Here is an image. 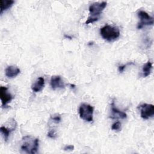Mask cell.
Returning <instances> with one entry per match:
<instances>
[{
  "label": "cell",
  "instance_id": "obj_1",
  "mask_svg": "<svg viewBox=\"0 0 154 154\" xmlns=\"http://www.w3.org/2000/svg\"><path fill=\"white\" fill-rule=\"evenodd\" d=\"M106 2H94L91 4L88 8V10L90 11V16L87 19L85 24L87 25L98 20L99 19V16L106 7Z\"/></svg>",
  "mask_w": 154,
  "mask_h": 154
},
{
  "label": "cell",
  "instance_id": "obj_2",
  "mask_svg": "<svg viewBox=\"0 0 154 154\" xmlns=\"http://www.w3.org/2000/svg\"><path fill=\"white\" fill-rule=\"evenodd\" d=\"M22 145L21 150L24 153H35L38 148V139L30 135H26L22 138Z\"/></svg>",
  "mask_w": 154,
  "mask_h": 154
},
{
  "label": "cell",
  "instance_id": "obj_3",
  "mask_svg": "<svg viewBox=\"0 0 154 154\" xmlns=\"http://www.w3.org/2000/svg\"><path fill=\"white\" fill-rule=\"evenodd\" d=\"M100 34L103 39L112 42L120 36V31L117 27L106 25L100 28Z\"/></svg>",
  "mask_w": 154,
  "mask_h": 154
},
{
  "label": "cell",
  "instance_id": "obj_4",
  "mask_svg": "<svg viewBox=\"0 0 154 154\" xmlns=\"http://www.w3.org/2000/svg\"><path fill=\"white\" fill-rule=\"evenodd\" d=\"M93 107L87 103H82L79 108V114L80 117L87 122H92L93 117Z\"/></svg>",
  "mask_w": 154,
  "mask_h": 154
},
{
  "label": "cell",
  "instance_id": "obj_5",
  "mask_svg": "<svg viewBox=\"0 0 154 154\" xmlns=\"http://www.w3.org/2000/svg\"><path fill=\"white\" fill-rule=\"evenodd\" d=\"M138 16L140 19V22L138 23L137 28L141 29L143 27L146 25H152L153 24V19L150 16L149 14L144 11L140 10L138 13Z\"/></svg>",
  "mask_w": 154,
  "mask_h": 154
},
{
  "label": "cell",
  "instance_id": "obj_6",
  "mask_svg": "<svg viewBox=\"0 0 154 154\" xmlns=\"http://www.w3.org/2000/svg\"><path fill=\"white\" fill-rule=\"evenodd\" d=\"M140 109L141 117L144 119H148L154 115V106L152 104L143 103L138 106Z\"/></svg>",
  "mask_w": 154,
  "mask_h": 154
},
{
  "label": "cell",
  "instance_id": "obj_7",
  "mask_svg": "<svg viewBox=\"0 0 154 154\" xmlns=\"http://www.w3.org/2000/svg\"><path fill=\"white\" fill-rule=\"evenodd\" d=\"M0 98L2 106H6L7 103L11 102L13 99L12 95L8 91V88L6 87H0Z\"/></svg>",
  "mask_w": 154,
  "mask_h": 154
},
{
  "label": "cell",
  "instance_id": "obj_8",
  "mask_svg": "<svg viewBox=\"0 0 154 154\" xmlns=\"http://www.w3.org/2000/svg\"><path fill=\"white\" fill-rule=\"evenodd\" d=\"M51 88L55 90L57 88H63L64 87V83L60 76H52L51 79Z\"/></svg>",
  "mask_w": 154,
  "mask_h": 154
},
{
  "label": "cell",
  "instance_id": "obj_9",
  "mask_svg": "<svg viewBox=\"0 0 154 154\" xmlns=\"http://www.w3.org/2000/svg\"><path fill=\"white\" fill-rule=\"evenodd\" d=\"M20 69L15 66H9L5 69V75L9 78H14L20 73Z\"/></svg>",
  "mask_w": 154,
  "mask_h": 154
},
{
  "label": "cell",
  "instance_id": "obj_10",
  "mask_svg": "<svg viewBox=\"0 0 154 154\" xmlns=\"http://www.w3.org/2000/svg\"><path fill=\"white\" fill-rule=\"evenodd\" d=\"M45 86V79L43 77H39L37 78L36 81L32 85L31 89L35 92H39Z\"/></svg>",
  "mask_w": 154,
  "mask_h": 154
},
{
  "label": "cell",
  "instance_id": "obj_11",
  "mask_svg": "<svg viewBox=\"0 0 154 154\" xmlns=\"http://www.w3.org/2000/svg\"><path fill=\"white\" fill-rule=\"evenodd\" d=\"M111 111L112 114V116L111 117L112 119L119 118V119H126L127 117V115L125 112L120 111L115 106L114 102L111 103Z\"/></svg>",
  "mask_w": 154,
  "mask_h": 154
},
{
  "label": "cell",
  "instance_id": "obj_12",
  "mask_svg": "<svg viewBox=\"0 0 154 154\" xmlns=\"http://www.w3.org/2000/svg\"><path fill=\"white\" fill-rule=\"evenodd\" d=\"M14 2L13 0H0V13L2 14L4 11L10 8Z\"/></svg>",
  "mask_w": 154,
  "mask_h": 154
},
{
  "label": "cell",
  "instance_id": "obj_13",
  "mask_svg": "<svg viewBox=\"0 0 154 154\" xmlns=\"http://www.w3.org/2000/svg\"><path fill=\"white\" fill-rule=\"evenodd\" d=\"M16 128H7L5 126H2L0 128V131L1 132L4 137V139L5 141H7L8 140V137L9 135L11 133V132H12L13 131H14Z\"/></svg>",
  "mask_w": 154,
  "mask_h": 154
},
{
  "label": "cell",
  "instance_id": "obj_14",
  "mask_svg": "<svg viewBox=\"0 0 154 154\" xmlns=\"http://www.w3.org/2000/svg\"><path fill=\"white\" fill-rule=\"evenodd\" d=\"M152 69V63L150 61H147L143 67V76L147 77L149 76L151 72Z\"/></svg>",
  "mask_w": 154,
  "mask_h": 154
},
{
  "label": "cell",
  "instance_id": "obj_15",
  "mask_svg": "<svg viewBox=\"0 0 154 154\" xmlns=\"http://www.w3.org/2000/svg\"><path fill=\"white\" fill-rule=\"evenodd\" d=\"M120 128H121V123L120 122H116V123H113L111 126L112 130H114V131H120Z\"/></svg>",
  "mask_w": 154,
  "mask_h": 154
},
{
  "label": "cell",
  "instance_id": "obj_16",
  "mask_svg": "<svg viewBox=\"0 0 154 154\" xmlns=\"http://www.w3.org/2000/svg\"><path fill=\"white\" fill-rule=\"evenodd\" d=\"M51 119L55 123H58L61 122V116L59 114H57V115H54L53 116H52L51 117Z\"/></svg>",
  "mask_w": 154,
  "mask_h": 154
},
{
  "label": "cell",
  "instance_id": "obj_17",
  "mask_svg": "<svg viewBox=\"0 0 154 154\" xmlns=\"http://www.w3.org/2000/svg\"><path fill=\"white\" fill-rule=\"evenodd\" d=\"M48 137L51 138H55L57 137L55 130H50L48 133Z\"/></svg>",
  "mask_w": 154,
  "mask_h": 154
},
{
  "label": "cell",
  "instance_id": "obj_18",
  "mask_svg": "<svg viewBox=\"0 0 154 154\" xmlns=\"http://www.w3.org/2000/svg\"><path fill=\"white\" fill-rule=\"evenodd\" d=\"M73 149L74 146L73 145H67L63 149V150L65 151H72Z\"/></svg>",
  "mask_w": 154,
  "mask_h": 154
},
{
  "label": "cell",
  "instance_id": "obj_19",
  "mask_svg": "<svg viewBox=\"0 0 154 154\" xmlns=\"http://www.w3.org/2000/svg\"><path fill=\"white\" fill-rule=\"evenodd\" d=\"M127 64H125V65H123V66H119V70L120 73H122V72H123L124 69H125V67H126Z\"/></svg>",
  "mask_w": 154,
  "mask_h": 154
}]
</instances>
